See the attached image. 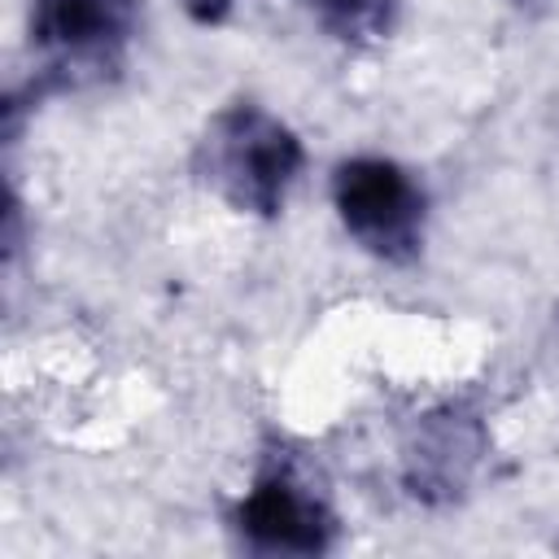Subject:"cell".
Masks as SVG:
<instances>
[{
    "mask_svg": "<svg viewBox=\"0 0 559 559\" xmlns=\"http://www.w3.org/2000/svg\"><path fill=\"white\" fill-rule=\"evenodd\" d=\"M301 140L275 114L253 100H236L218 109L192 153V166L205 188H214L231 210L275 218L297 170H301Z\"/></svg>",
    "mask_w": 559,
    "mask_h": 559,
    "instance_id": "obj_1",
    "label": "cell"
},
{
    "mask_svg": "<svg viewBox=\"0 0 559 559\" xmlns=\"http://www.w3.org/2000/svg\"><path fill=\"white\" fill-rule=\"evenodd\" d=\"M140 0H31V44L48 87H92L122 70Z\"/></svg>",
    "mask_w": 559,
    "mask_h": 559,
    "instance_id": "obj_2",
    "label": "cell"
},
{
    "mask_svg": "<svg viewBox=\"0 0 559 559\" xmlns=\"http://www.w3.org/2000/svg\"><path fill=\"white\" fill-rule=\"evenodd\" d=\"M332 201L345 231L371 258L389 266H406L424 249V214L428 197L389 157H349L332 175Z\"/></svg>",
    "mask_w": 559,
    "mask_h": 559,
    "instance_id": "obj_3",
    "label": "cell"
},
{
    "mask_svg": "<svg viewBox=\"0 0 559 559\" xmlns=\"http://www.w3.org/2000/svg\"><path fill=\"white\" fill-rule=\"evenodd\" d=\"M231 528L253 555H323L336 542L332 507L288 467H266L236 502Z\"/></svg>",
    "mask_w": 559,
    "mask_h": 559,
    "instance_id": "obj_4",
    "label": "cell"
},
{
    "mask_svg": "<svg viewBox=\"0 0 559 559\" xmlns=\"http://www.w3.org/2000/svg\"><path fill=\"white\" fill-rule=\"evenodd\" d=\"M476 437H467V424L454 415V419H441L437 428H428L419 437V450L411 454V485L415 493L432 498V493H459L472 463H476Z\"/></svg>",
    "mask_w": 559,
    "mask_h": 559,
    "instance_id": "obj_5",
    "label": "cell"
},
{
    "mask_svg": "<svg viewBox=\"0 0 559 559\" xmlns=\"http://www.w3.org/2000/svg\"><path fill=\"white\" fill-rule=\"evenodd\" d=\"M301 4L336 44H349V48L389 39L397 22V0H301Z\"/></svg>",
    "mask_w": 559,
    "mask_h": 559,
    "instance_id": "obj_6",
    "label": "cell"
},
{
    "mask_svg": "<svg viewBox=\"0 0 559 559\" xmlns=\"http://www.w3.org/2000/svg\"><path fill=\"white\" fill-rule=\"evenodd\" d=\"M183 13L197 22V26H218L227 13H231V0H179Z\"/></svg>",
    "mask_w": 559,
    "mask_h": 559,
    "instance_id": "obj_7",
    "label": "cell"
},
{
    "mask_svg": "<svg viewBox=\"0 0 559 559\" xmlns=\"http://www.w3.org/2000/svg\"><path fill=\"white\" fill-rule=\"evenodd\" d=\"M515 4H524V0H515Z\"/></svg>",
    "mask_w": 559,
    "mask_h": 559,
    "instance_id": "obj_8",
    "label": "cell"
}]
</instances>
